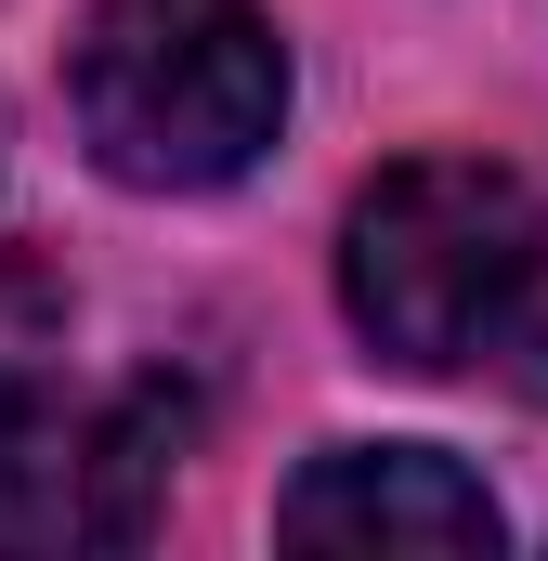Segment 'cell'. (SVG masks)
Masks as SVG:
<instances>
[{
	"mask_svg": "<svg viewBox=\"0 0 548 561\" xmlns=\"http://www.w3.org/2000/svg\"><path fill=\"white\" fill-rule=\"evenodd\" d=\"M548 287V209L496 157H406L366 183L353 236H340V300L379 340V366L457 379L523 353Z\"/></svg>",
	"mask_w": 548,
	"mask_h": 561,
	"instance_id": "cell-1",
	"label": "cell"
},
{
	"mask_svg": "<svg viewBox=\"0 0 548 561\" xmlns=\"http://www.w3.org/2000/svg\"><path fill=\"white\" fill-rule=\"evenodd\" d=\"M287 118V39L249 0H105L79 26V144L144 196L236 183Z\"/></svg>",
	"mask_w": 548,
	"mask_h": 561,
	"instance_id": "cell-2",
	"label": "cell"
},
{
	"mask_svg": "<svg viewBox=\"0 0 548 561\" xmlns=\"http://www.w3.org/2000/svg\"><path fill=\"white\" fill-rule=\"evenodd\" d=\"M183 457V405L144 379L118 405H53L0 444V549H118Z\"/></svg>",
	"mask_w": 548,
	"mask_h": 561,
	"instance_id": "cell-3",
	"label": "cell"
},
{
	"mask_svg": "<svg viewBox=\"0 0 548 561\" xmlns=\"http://www.w3.org/2000/svg\"><path fill=\"white\" fill-rule=\"evenodd\" d=\"M287 549H418V561H483L496 549V496L431 457V444H327L287 496H274Z\"/></svg>",
	"mask_w": 548,
	"mask_h": 561,
	"instance_id": "cell-4",
	"label": "cell"
},
{
	"mask_svg": "<svg viewBox=\"0 0 548 561\" xmlns=\"http://www.w3.org/2000/svg\"><path fill=\"white\" fill-rule=\"evenodd\" d=\"M66 405V287L39 262H0V444Z\"/></svg>",
	"mask_w": 548,
	"mask_h": 561,
	"instance_id": "cell-5",
	"label": "cell"
}]
</instances>
